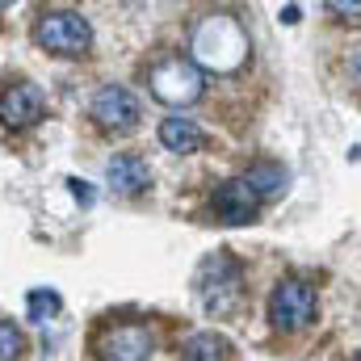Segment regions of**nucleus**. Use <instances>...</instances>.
I'll return each mask as SVG.
<instances>
[{"label":"nucleus","instance_id":"obj_1","mask_svg":"<svg viewBox=\"0 0 361 361\" xmlns=\"http://www.w3.org/2000/svg\"><path fill=\"white\" fill-rule=\"evenodd\" d=\"M147 85H152V97L164 105H193L206 89V72L189 55H164L147 68Z\"/></svg>","mask_w":361,"mask_h":361},{"label":"nucleus","instance_id":"obj_2","mask_svg":"<svg viewBox=\"0 0 361 361\" xmlns=\"http://www.w3.org/2000/svg\"><path fill=\"white\" fill-rule=\"evenodd\" d=\"M34 42L51 55H85L92 47V25L89 17L72 13V8H51L38 17L34 25Z\"/></svg>","mask_w":361,"mask_h":361},{"label":"nucleus","instance_id":"obj_3","mask_svg":"<svg viewBox=\"0 0 361 361\" xmlns=\"http://www.w3.org/2000/svg\"><path fill=\"white\" fill-rule=\"evenodd\" d=\"M269 319L281 328V332H298L315 319V290L298 277H286L277 281L269 294Z\"/></svg>","mask_w":361,"mask_h":361},{"label":"nucleus","instance_id":"obj_4","mask_svg":"<svg viewBox=\"0 0 361 361\" xmlns=\"http://www.w3.org/2000/svg\"><path fill=\"white\" fill-rule=\"evenodd\" d=\"M197 290H202V302L210 311H231L240 302V265L231 257H214L202 265L197 277Z\"/></svg>","mask_w":361,"mask_h":361},{"label":"nucleus","instance_id":"obj_5","mask_svg":"<svg viewBox=\"0 0 361 361\" xmlns=\"http://www.w3.org/2000/svg\"><path fill=\"white\" fill-rule=\"evenodd\" d=\"M92 118L105 130H130L139 122V97L130 89H122V85H105L92 97Z\"/></svg>","mask_w":361,"mask_h":361},{"label":"nucleus","instance_id":"obj_6","mask_svg":"<svg viewBox=\"0 0 361 361\" xmlns=\"http://www.w3.org/2000/svg\"><path fill=\"white\" fill-rule=\"evenodd\" d=\"M42 92L38 85H25V80H17V85H8V89L0 92V122L4 126H13V130H25V126H34L38 118H42Z\"/></svg>","mask_w":361,"mask_h":361},{"label":"nucleus","instance_id":"obj_7","mask_svg":"<svg viewBox=\"0 0 361 361\" xmlns=\"http://www.w3.org/2000/svg\"><path fill=\"white\" fill-rule=\"evenodd\" d=\"M214 210H219L223 223H252L257 210H261V197H257V189L244 177H235V180H223L214 189Z\"/></svg>","mask_w":361,"mask_h":361},{"label":"nucleus","instance_id":"obj_8","mask_svg":"<svg viewBox=\"0 0 361 361\" xmlns=\"http://www.w3.org/2000/svg\"><path fill=\"white\" fill-rule=\"evenodd\" d=\"M105 180H109L114 193L135 197V193H143V189L152 185V169H147L143 156H135V152H118V156L105 164Z\"/></svg>","mask_w":361,"mask_h":361},{"label":"nucleus","instance_id":"obj_9","mask_svg":"<svg viewBox=\"0 0 361 361\" xmlns=\"http://www.w3.org/2000/svg\"><path fill=\"white\" fill-rule=\"evenodd\" d=\"M156 349V336L143 324H122L105 336V357L109 361H147Z\"/></svg>","mask_w":361,"mask_h":361},{"label":"nucleus","instance_id":"obj_10","mask_svg":"<svg viewBox=\"0 0 361 361\" xmlns=\"http://www.w3.org/2000/svg\"><path fill=\"white\" fill-rule=\"evenodd\" d=\"M160 143L169 147V152H177V156H189V152H197L202 147V130H197V122L193 118H164L160 122Z\"/></svg>","mask_w":361,"mask_h":361},{"label":"nucleus","instance_id":"obj_11","mask_svg":"<svg viewBox=\"0 0 361 361\" xmlns=\"http://www.w3.org/2000/svg\"><path fill=\"white\" fill-rule=\"evenodd\" d=\"M227 353H231V345L219 332H193L180 345V361H227Z\"/></svg>","mask_w":361,"mask_h":361},{"label":"nucleus","instance_id":"obj_12","mask_svg":"<svg viewBox=\"0 0 361 361\" xmlns=\"http://www.w3.org/2000/svg\"><path fill=\"white\" fill-rule=\"evenodd\" d=\"M244 180L257 189V197L265 202V197H277L281 189H286V173L277 169V164H252L248 173H244Z\"/></svg>","mask_w":361,"mask_h":361},{"label":"nucleus","instance_id":"obj_13","mask_svg":"<svg viewBox=\"0 0 361 361\" xmlns=\"http://www.w3.org/2000/svg\"><path fill=\"white\" fill-rule=\"evenodd\" d=\"M25 307H30V319H47V315H55L59 311V294L55 290H34L30 298H25Z\"/></svg>","mask_w":361,"mask_h":361},{"label":"nucleus","instance_id":"obj_14","mask_svg":"<svg viewBox=\"0 0 361 361\" xmlns=\"http://www.w3.org/2000/svg\"><path fill=\"white\" fill-rule=\"evenodd\" d=\"M21 349H25V341H21V332H17V324L0 319V361H17Z\"/></svg>","mask_w":361,"mask_h":361},{"label":"nucleus","instance_id":"obj_15","mask_svg":"<svg viewBox=\"0 0 361 361\" xmlns=\"http://www.w3.org/2000/svg\"><path fill=\"white\" fill-rule=\"evenodd\" d=\"M328 8H332V13H341V17H357L361 0H328Z\"/></svg>","mask_w":361,"mask_h":361},{"label":"nucleus","instance_id":"obj_16","mask_svg":"<svg viewBox=\"0 0 361 361\" xmlns=\"http://www.w3.org/2000/svg\"><path fill=\"white\" fill-rule=\"evenodd\" d=\"M68 185H72V193H76L80 202H92V189H89V185H85V180H76V177H72V180H68Z\"/></svg>","mask_w":361,"mask_h":361},{"label":"nucleus","instance_id":"obj_17","mask_svg":"<svg viewBox=\"0 0 361 361\" xmlns=\"http://www.w3.org/2000/svg\"><path fill=\"white\" fill-rule=\"evenodd\" d=\"M349 72L357 76V85H361V51H357V55H353V59H349Z\"/></svg>","mask_w":361,"mask_h":361},{"label":"nucleus","instance_id":"obj_18","mask_svg":"<svg viewBox=\"0 0 361 361\" xmlns=\"http://www.w3.org/2000/svg\"><path fill=\"white\" fill-rule=\"evenodd\" d=\"M353 361H361V353H357V357H353Z\"/></svg>","mask_w":361,"mask_h":361}]
</instances>
